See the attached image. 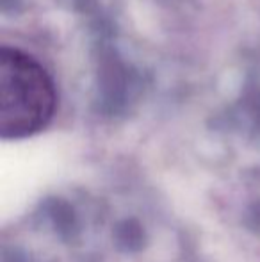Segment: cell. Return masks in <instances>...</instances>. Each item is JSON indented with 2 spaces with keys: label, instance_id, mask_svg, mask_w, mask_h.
<instances>
[{
  "label": "cell",
  "instance_id": "obj_1",
  "mask_svg": "<svg viewBox=\"0 0 260 262\" xmlns=\"http://www.w3.org/2000/svg\"><path fill=\"white\" fill-rule=\"evenodd\" d=\"M57 107L52 77L31 54L4 47L0 52V134L21 139L50 123Z\"/></svg>",
  "mask_w": 260,
  "mask_h": 262
}]
</instances>
